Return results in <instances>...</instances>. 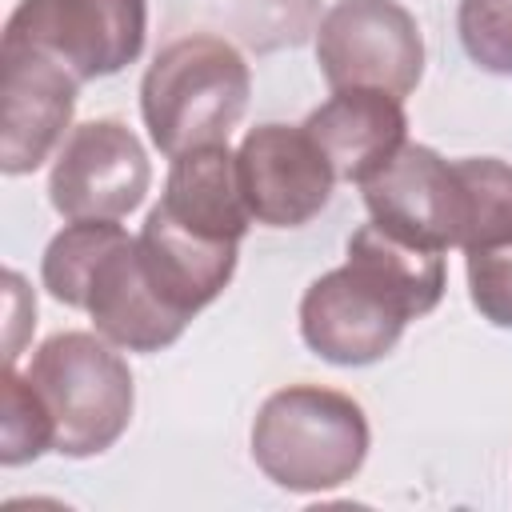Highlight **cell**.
I'll list each match as a JSON object with an SVG mask.
<instances>
[{
  "instance_id": "11",
  "label": "cell",
  "mask_w": 512,
  "mask_h": 512,
  "mask_svg": "<svg viewBox=\"0 0 512 512\" xmlns=\"http://www.w3.org/2000/svg\"><path fill=\"white\" fill-rule=\"evenodd\" d=\"M80 308L92 316L104 340L128 352H160L188 328V316L176 312L152 284L140 260V244L128 232H120L96 260Z\"/></svg>"
},
{
  "instance_id": "3",
  "label": "cell",
  "mask_w": 512,
  "mask_h": 512,
  "mask_svg": "<svg viewBox=\"0 0 512 512\" xmlns=\"http://www.w3.org/2000/svg\"><path fill=\"white\" fill-rule=\"evenodd\" d=\"M52 416V452L84 460L112 448L132 420V372L112 340L56 332L32 352L24 372Z\"/></svg>"
},
{
  "instance_id": "18",
  "label": "cell",
  "mask_w": 512,
  "mask_h": 512,
  "mask_svg": "<svg viewBox=\"0 0 512 512\" xmlns=\"http://www.w3.org/2000/svg\"><path fill=\"white\" fill-rule=\"evenodd\" d=\"M52 416L40 400V392L32 388L28 376H20L12 364H4V416H0V460L12 464H28L40 452L52 448Z\"/></svg>"
},
{
  "instance_id": "20",
  "label": "cell",
  "mask_w": 512,
  "mask_h": 512,
  "mask_svg": "<svg viewBox=\"0 0 512 512\" xmlns=\"http://www.w3.org/2000/svg\"><path fill=\"white\" fill-rule=\"evenodd\" d=\"M468 296L484 320L512 328V240L468 252Z\"/></svg>"
},
{
  "instance_id": "9",
  "label": "cell",
  "mask_w": 512,
  "mask_h": 512,
  "mask_svg": "<svg viewBox=\"0 0 512 512\" xmlns=\"http://www.w3.org/2000/svg\"><path fill=\"white\" fill-rule=\"evenodd\" d=\"M408 316L348 260L308 284L300 300V336L328 364H372L396 348Z\"/></svg>"
},
{
  "instance_id": "15",
  "label": "cell",
  "mask_w": 512,
  "mask_h": 512,
  "mask_svg": "<svg viewBox=\"0 0 512 512\" xmlns=\"http://www.w3.org/2000/svg\"><path fill=\"white\" fill-rule=\"evenodd\" d=\"M348 264L364 272L380 292H388L408 320L432 312L444 296V256L436 248L408 244L368 220L348 240Z\"/></svg>"
},
{
  "instance_id": "19",
  "label": "cell",
  "mask_w": 512,
  "mask_h": 512,
  "mask_svg": "<svg viewBox=\"0 0 512 512\" xmlns=\"http://www.w3.org/2000/svg\"><path fill=\"white\" fill-rule=\"evenodd\" d=\"M456 28L472 64L512 76V0H460Z\"/></svg>"
},
{
  "instance_id": "16",
  "label": "cell",
  "mask_w": 512,
  "mask_h": 512,
  "mask_svg": "<svg viewBox=\"0 0 512 512\" xmlns=\"http://www.w3.org/2000/svg\"><path fill=\"white\" fill-rule=\"evenodd\" d=\"M464 192V224L460 248H492L512 240V168L492 156L452 160Z\"/></svg>"
},
{
  "instance_id": "13",
  "label": "cell",
  "mask_w": 512,
  "mask_h": 512,
  "mask_svg": "<svg viewBox=\"0 0 512 512\" xmlns=\"http://www.w3.org/2000/svg\"><path fill=\"white\" fill-rule=\"evenodd\" d=\"M136 244H140V260L152 284L160 288V296L188 320L228 288L236 272V256H240V244L196 236L184 224H176L160 204L148 212Z\"/></svg>"
},
{
  "instance_id": "12",
  "label": "cell",
  "mask_w": 512,
  "mask_h": 512,
  "mask_svg": "<svg viewBox=\"0 0 512 512\" xmlns=\"http://www.w3.org/2000/svg\"><path fill=\"white\" fill-rule=\"evenodd\" d=\"M304 132L320 144L336 180L364 184L408 144V116L392 92L340 88L304 120Z\"/></svg>"
},
{
  "instance_id": "10",
  "label": "cell",
  "mask_w": 512,
  "mask_h": 512,
  "mask_svg": "<svg viewBox=\"0 0 512 512\" xmlns=\"http://www.w3.org/2000/svg\"><path fill=\"white\" fill-rule=\"evenodd\" d=\"M364 204L380 228L420 248H460L464 192L456 164L424 144H404L384 172L360 184Z\"/></svg>"
},
{
  "instance_id": "5",
  "label": "cell",
  "mask_w": 512,
  "mask_h": 512,
  "mask_svg": "<svg viewBox=\"0 0 512 512\" xmlns=\"http://www.w3.org/2000/svg\"><path fill=\"white\" fill-rule=\"evenodd\" d=\"M144 28V0H20L4 24V44L36 48L84 84L132 64Z\"/></svg>"
},
{
  "instance_id": "4",
  "label": "cell",
  "mask_w": 512,
  "mask_h": 512,
  "mask_svg": "<svg viewBox=\"0 0 512 512\" xmlns=\"http://www.w3.org/2000/svg\"><path fill=\"white\" fill-rule=\"evenodd\" d=\"M316 60L332 92L380 88L404 100L424 72L420 24L400 0H336L316 28Z\"/></svg>"
},
{
  "instance_id": "8",
  "label": "cell",
  "mask_w": 512,
  "mask_h": 512,
  "mask_svg": "<svg viewBox=\"0 0 512 512\" xmlns=\"http://www.w3.org/2000/svg\"><path fill=\"white\" fill-rule=\"evenodd\" d=\"M80 80L52 56L0 40V168L36 172L76 112Z\"/></svg>"
},
{
  "instance_id": "2",
  "label": "cell",
  "mask_w": 512,
  "mask_h": 512,
  "mask_svg": "<svg viewBox=\"0 0 512 512\" xmlns=\"http://www.w3.org/2000/svg\"><path fill=\"white\" fill-rule=\"evenodd\" d=\"M368 456L364 408L320 384L272 392L252 424L256 468L288 492H328L348 484Z\"/></svg>"
},
{
  "instance_id": "14",
  "label": "cell",
  "mask_w": 512,
  "mask_h": 512,
  "mask_svg": "<svg viewBox=\"0 0 512 512\" xmlns=\"http://www.w3.org/2000/svg\"><path fill=\"white\" fill-rule=\"evenodd\" d=\"M160 208L196 236L240 244L252 212L240 192L236 152H228V144H204L172 156Z\"/></svg>"
},
{
  "instance_id": "17",
  "label": "cell",
  "mask_w": 512,
  "mask_h": 512,
  "mask_svg": "<svg viewBox=\"0 0 512 512\" xmlns=\"http://www.w3.org/2000/svg\"><path fill=\"white\" fill-rule=\"evenodd\" d=\"M120 232H124V228H120L116 220H72V224H68L64 232H56L52 244L44 248V260H40V280H44V288H48L60 304L80 308L96 260L108 252V244H112Z\"/></svg>"
},
{
  "instance_id": "6",
  "label": "cell",
  "mask_w": 512,
  "mask_h": 512,
  "mask_svg": "<svg viewBox=\"0 0 512 512\" xmlns=\"http://www.w3.org/2000/svg\"><path fill=\"white\" fill-rule=\"evenodd\" d=\"M152 184L148 152L120 120H88L60 144L48 196L64 220H124Z\"/></svg>"
},
{
  "instance_id": "7",
  "label": "cell",
  "mask_w": 512,
  "mask_h": 512,
  "mask_svg": "<svg viewBox=\"0 0 512 512\" xmlns=\"http://www.w3.org/2000/svg\"><path fill=\"white\" fill-rule=\"evenodd\" d=\"M240 192L252 220L268 228H300L332 200L336 172L320 144L288 124H260L236 148Z\"/></svg>"
},
{
  "instance_id": "1",
  "label": "cell",
  "mask_w": 512,
  "mask_h": 512,
  "mask_svg": "<svg viewBox=\"0 0 512 512\" xmlns=\"http://www.w3.org/2000/svg\"><path fill=\"white\" fill-rule=\"evenodd\" d=\"M252 76L244 56L208 32L180 36L156 52L140 84V112L152 144L180 156L204 144H228L248 108Z\"/></svg>"
}]
</instances>
